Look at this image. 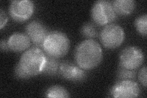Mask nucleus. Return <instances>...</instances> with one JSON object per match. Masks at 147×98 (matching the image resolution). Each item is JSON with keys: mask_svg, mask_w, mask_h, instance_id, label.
<instances>
[{"mask_svg": "<svg viewBox=\"0 0 147 98\" xmlns=\"http://www.w3.org/2000/svg\"><path fill=\"white\" fill-rule=\"evenodd\" d=\"M74 58L78 66L84 70H91L102 62V50L97 41L93 39L83 41L78 44Z\"/></svg>", "mask_w": 147, "mask_h": 98, "instance_id": "obj_1", "label": "nucleus"}, {"mask_svg": "<svg viewBox=\"0 0 147 98\" xmlns=\"http://www.w3.org/2000/svg\"><path fill=\"white\" fill-rule=\"evenodd\" d=\"M44 52L54 58L65 56L70 48V40L67 36L60 31L49 32L42 45Z\"/></svg>", "mask_w": 147, "mask_h": 98, "instance_id": "obj_2", "label": "nucleus"}, {"mask_svg": "<svg viewBox=\"0 0 147 98\" xmlns=\"http://www.w3.org/2000/svg\"><path fill=\"white\" fill-rule=\"evenodd\" d=\"M46 54L38 47L26 50L21 56L19 64L31 76L40 74L45 63Z\"/></svg>", "mask_w": 147, "mask_h": 98, "instance_id": "obj_3", "label": "nucleus"}, {"mask_svg": "<svg viewBox=\"0 0 147 98\" xmlns=\"http://www.w3.org/2000/svg\"><path fill=\"white\" fill-rule=\"evenodd\" d=\"M91 16L93 22L99 25H107L117 18L112 2L105 0L96 1L91 9Z\"/></svg>", "mask_w": 147, "mask_h": 98, "instance_id": "obj_4", "label": "nucleus"}, {"mask_svg": "<svg viewBox=\"0 0 147 98\" xmlns=\"http://www.w3.org/2000/svg\"><path fill=\"white\" fill-rule=\"evenodd\" d=\"M99 37L101 43L105 48L115 49L125 41V32L121 26L111 23L103 28Z\"/></svg>", "mask_w": 147, "mask_h": 98, "instance_id": "obj_5", "label": "nucleus"}, {"mask_svg": "<svg viewBox=\"0 0 147 98\" xmlns=\"http://www.w3.org/2000/svg\"><path fill=\"white\" fill-rule=\"evenodd\" d=\"M119 59V66L130 70H136L143 64L145 55L140 48L129 46L121 51Z\"/></svg>", "mask_w": 147, "mask_h": 98, "instance_id": "obj_6", "label": "nucleus"}, {"mask_svg": "<svg viewBox=\"0 0 147 98\" xmlns=\"http://www.w3.org/2000/svg\"><path fill=\"white\" fill-rule=\"evenodd\" d=\"M34 11V3L30 0L12 1L9 12L11 17L17 22H24L30 18Z\"/></svg>", "mask_w": 147, "mask_h": 98, "instance_id": "obj_7", "label": "nucleus"}, {"mask_svg": "<svg viewBox=\"0 0 147 98\" xmlns=\"http://www.w3.org/2000/svg\"><path fill=\"white\" fill-rule=\"evenodd\" d=\"M140 93L139 85L132 80H119L110 90V94L113 97L134 98L139 96Z\"/></svg>", "mask_w": 147, "mask_h": 98, "instance_id": "obj_8", "label": "nucleus"}, {"mask_svg": "<svg viewBox=\"0 0 147 98\" xmlns=\"http://www.w3.org/2000/svg\"><path fill=\"white\" fill-rule=\"evenodd\" d=\"M59 74L66 80L75 82L84 81L86 77L85 70L68 61H64L60 63Z\"/></svg>", "mask_w": 147, "mask_h": 98, "instance_id": "obj_9", "label": "nucleus"}, {"mask_svg": "<svg viewBox=\"0 0 147 98\" xmlns=\"http://www.w3.org/2000/svg\"><path fill=\"white\" fill-rule=\"evenodd\" d=\"M27 36L35 45L42 47V45L49 31L43 23L39 20H33L28 23L25 28Z\"/></svg>", "mask_w": 147, "mask_h": 98, "instance_id": "obj_10", "label": "nucleus"}, {"mask_svg": "<svg viewBox=\"0 0 147 98\" xmlns=\"http://www.w3.org/2000/svg\"><path fill=\"white\" fill-rule=\"evenodd\" d=\"M7 42L9 49L16 52L25 50L31 44V40L27 34L18 32L12 34Z\"/></svg>", "mask_w": 147, "mask_h": 98, "instance_id": "obj_11", "label": "nucleus"}, {"mask_svg": "<svg viewBox=\"0 0 147 98\" xmlns=\"http://www.w3.org/2000/svg\"><path fill=\"white\" fill-rule=\"evenodd\" d=\"M117 15L127 16L134 11L136 2L134 0H115L112 2Z\"/></svg>", "mask_w": 147, "mask_h": 98, "instance_id": "obj_12", "label": "nucleus"}, {"mask_svg": "<svg viewBox=\"0 0 147 98\" xmlns=\"http://www.w3.org/2000/svg\"><path fill=\"white\" fill-rule=\"evenodd\" d=\"M60 63L58 58L52 57L46 54L45 63L40 74L47 76H56L57 74H59Z\"/></svg>", "mask_w": 147, "mask_h": 98, "instance_id": "obj_13", "label": "nucleus"}, {"mask_svg": "<svg viewBox=\"0 0 147 98\" xmlns=\"http://www.w3.org/2000/svg\"><path fill=\"white\" fill-rule=\"evenodd\" d=\"M45 96L52 98H66L70 96L69 93L63 87L53 85L46 90Z\"/></svg>", "mask_w": 147, "mask_h": 98, "instance_id": "obj_14", "label": "nucleus"}, {"mask_svg": "<svg viewBox=\"0 0 147 98\" xmlns=\"http://www.w3.org/2000/svg\"><path fill=\"white\" fill-rule=\"evenodd\" d=\"M80 32L83 36L86 38H94L98 36V31L95 25L91 22H87L82 25Z\"/></svg>", "mask_w": 147, "mask_h": 98, "instance_id": "obj_15", "label": "nucleus"}, {"mask_svg": "<svg viewBox=\"0 0 147 98\" xmlns=\"http://www.w3.org/2000/svg\"><path fill=\"white\" fill-rule=\"evenodd\" d=\"M134 25L137 31L141 35L146 36L147 33V15L146 14L138 17L134 22Z\"/></svg>", "mask_w": 147, "mask_h": 98, "instance_id": "obj_16", "label": "nucleus"}, {"mask_svg": "<svg viewBox=\"0 0 147 98\" xmlns=\"http://www.w3.org/2000/svg\"><path fill=\"white\" fill-rule=\"evenodd\" d=\"M137 75L136 70H130L119 66L117 71V77L121 80H132L135 79Z\"/></svg>", "mask_w": 147, "mask_h": 98, "instance_id": "obj_17", "label": "nucleus"}, {"mask_svg": "<svg viewBox=\"0 0 147 98\" xmlns=\"http://www.w3.org/2000/svg\"><path fill=\"white\" fill-rule=\"evenodd\" d=\"M14 73L16 77L20 79H27L31 77L25 71L24 68L21 66V65L19 64V63L16 65L14 69Z\"/></svg>", "mask_w": 147, "mask_h": 98, "instance_id": "obj_18", "label": "nucleus"}, {"mask_svg": "<svg viewBox=\"0 0 147 98\" xmlns=\"http://www.w3.org/2000/svg\"><path fill=\"white\" fill-rule=\"evenodd\" d=\"M146 66H144L140 69L139 72V75H138V78H139L140 82L145 88L146 87Z\"/></svg>", "mask_w": 147, "mask_h": 98, "instance_id": "obj_19", "label": "nucleus"}, {"mask_svg": "<svg viewBox=\"0 0 147 98\" xmlns=\"http://www.w3.org/2000/svg\"><path fill=\"white\" fill-rule=\"evenodd\" d=\"M7 19L8 18L6 12L3 11V9H0V28L2 29L6 25Z\"/></svg>", "mask_w": 147, "mask_h": 98, "instance_id": "obj_20", "label": "nucleus"}, {"mask_svg": "<svg viewBox=\"0 0 147 98\" xmlns=\"http://www.w3.org/2000/svg\"><path fill=\"white\" fill-rule=\"evenodd\" d=\"M0 47H1V50L4 52H6L9 50H10L9 48V46L7 45V42L2 39L1 41V44H0Z\"/></svg>", "mask_w": 147, "mask_h": 98, "instance_id": "obj_21", "label": "nucleus"}]
</instances>
